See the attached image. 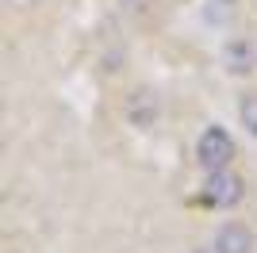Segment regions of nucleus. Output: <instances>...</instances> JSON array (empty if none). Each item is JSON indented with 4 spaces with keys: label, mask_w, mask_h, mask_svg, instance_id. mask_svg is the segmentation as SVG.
Here are the masks:
<instances>
[{
    "label": "nucleus",
    "mask_w": 257,
    "mask_h": 253,
    "mask_svg": "<svg viewBox=\"0 0 257 253\" xmlns=\"http://www.w3.org/2000/svg\"><path fill=\"white\" fill-rule=\"evenodd\" d=\"M253 62H257V54H253L249 42H242V39L226 42V69H230V73H249Z\"/></svg>",
    "instance_id": "39448f33"
},
{
    "label": "nucleus",
    "mask_w": 257,
    "mask_h": 253,
    "mask_svg": "<svg viewBox=\"0 0 257 253\" xmlns=\"http://www.w3.org/2000/svg\"><path fill=\"white\" fill-rule=\"evenodd\" d=\"M204 200L211 207H234L242 200V180L234 173H226V169H215L211 177L204 180Z\"/></svg>",
    "instance_id": "f03ea898"
},
{
    "label": "nucleus",
    "mask_w": 257,
    "mask_h": 253,
    "mask_svg": "<svg viewBox=\"0 0 257 253\" xmlns=\"http://www.w3.org/2000/svg\"><path fill=\"white\" fill-rule=\"evenodd\" d=\"M127 123L139 126V131H146V126L158 123V96L154 92H131L127 96Z\"/></svg>",
    "instance_id": "20e7f679"
},
{
    "label": "nucleus",
    "mask_w": 257,
    "mask_h": 253,
    "mask_svg": "<svg viewBox=\"0 0 257 253\" xmlns=\"http://www.w3.org/2000/svg\"><path fill=\"white\" fill-rule=\"evenodd\" d=\"M211 249L215 253H253V234L242 222H226V226H219Z\"/></svg>",
    "instance_id": "7ed1b4c3"
},
{
    "label": "nucleus",
    "mask_w": 257,
    "mask_h": 253,
    "mask_svg": "<svg viewBox=\"0 0 257 253\" xmlns=\"http://www.w3.org/2000/svg\"><path fill=\"white\" fill-rule=\"evenodd\" d=\"M238 115H242V126L257 138V92H246L242 104H238Z\"/></svg>",
    "instance_id": "423d86ee"
},
{
    "label": "nucleus",
    "mask_w": 257,
    "mask_h": 253,
    "mask_svg": "<svg viewBox=\"0 0 257 253\" xmlns=\"http://www.w3.org/2000/svg\"><path fill=\"white\" fill-rule=\"evenodd\" d=\"M196 161L200 169L215 173V169H226L234 161V138L226 135V126H207L200 142H196Z\"/></svg>",
    "instance_id": "f257e3e1"
},
{
    "label": "nucleus",
    "mask_w": 257,
    "mask_h": 253,
    "mask_svg": "<svg viewBox=\"0 0 257 253\" xmlns=\"http://www.w3.org/2000/svg\"><path fill=\"white\" fill-rule=\"evenodd\" d=\"M196 253H215V249H196Z\"/></svg>",
    "instance_id": "0eeeda50"
}]
</instances>
